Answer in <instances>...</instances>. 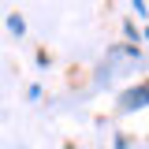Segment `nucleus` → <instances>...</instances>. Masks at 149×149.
Wrapping results in <instances>:
<instances>
[{
  "mask_svg": "<svg viewBox=\"0 0 149 149\" xmlns=\"http://www.w3.org/2000/svg\"><path fill=\"white\" fill-rule=\"evenodd\" d=\"M119 104H123V108H146V104H149V82H142V86L127 90L123 97H119Z\"/></svg>",
  "mask_w": 149,
  "mask_h": 149,
  "instance_id": "nucleus-1",
  "label": "nucleus"
},
{
  "mask_svg": "<svg viewBox=\"0 0 149 149\" xmlns=\"http://www.w3.org/2000/svg\"><path fill=\"white\" fill-rule=\"evenodd\" d=\"M8 30H11V34H22V30H26L22 15H8Z\"/></svg>",
  "mask_w": 149,
  "mask_h": 149,
  "instance_id": "nucleus-2",
  "label": "nucleus"
},
{
  "mask_svg": "<svg viewBox=\"0 0 149 149\" xmlns=\"http://www.w3.org/2000/svg\"><path fill=\"white\" fill-rule=\"evenodd\" d=\"M123 30H127V37H130V52H134V49H138V37H142V34L134 30V22H130V19L123 22Z\"/></svg>",
  "mask_w": 149,
  "mask_h": 149,
  "instance_id": "nucleus-3",
  "label": "nucleus"
},
{
  "mask_svg": "<svg viewBox=\"0 0 149 149\" xmlns=\"http://www.w3.org/2000/svg\"><path fill=\"white\" fill-rule=\"evenodd\" d=\"M134 8H138V15H149V11H146V0H134Z\"/></svg>",
  "mask_w": 149,
  "mask_h": 149,
  "instance_id": "nucleus-4",
  "label": "nucleus"
},
{
  "mask_svg": "<svg viewBox=\"0 0 149 149\" xmlns=\"http://www.w3.org/2000/svg\"><path fill=\"white\" fill-rule=\"evenodd\" d=\"M146 41H149V30H146Z\"/></svg>",
  "mask_w": 149,
  "mask_h": 149,
  "instance_id": "nucleus-5",
  "label": "nucleus"
}]
</instances>
